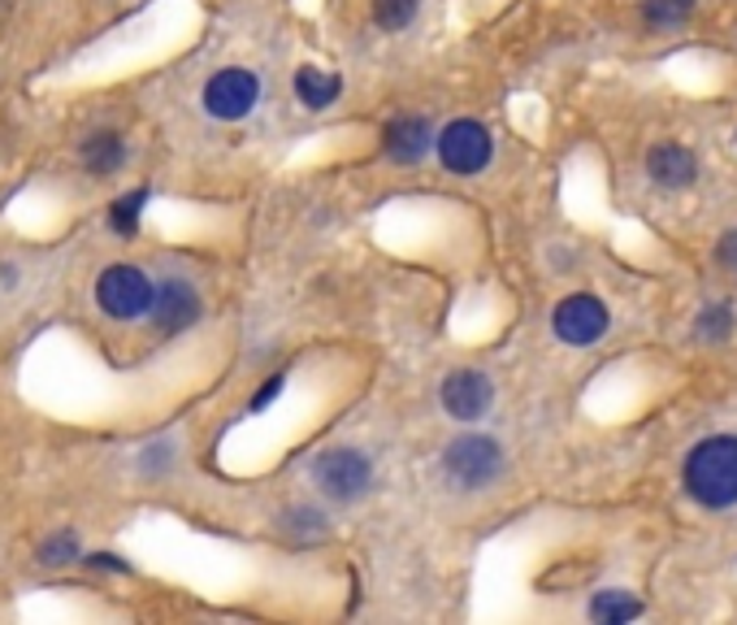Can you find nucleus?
<instances>
[{
	"instance_id": "obj_17",
	"label": "nucleus",
	"mask_w": 737,
	"mask_h": 625,
	"mask_svg": "<svg viewBox=\"0 0 737 625\" xmlns=\"http://www.w3.org/2000/svg\"><path fill=\"white\" fill-rule=\"evenodd\" d=\"M417 4L421 0H373V22L382 31H403V27H412Z\"/></svg>"
},
{
	"instance_id": "obj_15",
	"label": "nucleus",
	"mask_w": 737,
	"mask_h": 625,
	"mask_svg": "<svg viewBox=\"0 0 737 625\" xmlns=\"http://www.w3.org/2000/svg\"><path fill=\"white\" fill-rule=\"evenodd\" d=\"M144 208H147V187H135V192L117 196L109 205V230L122 235V239H131L140 230V222H144Z\"/></svg>"
},
{
	"instance_id": "obj_11",
	"label": "nucleus",
	"mask_w": 737,
	"mask_h": 625,
	"mask_svg": "<svg viewBox=\"0 0 737 625\" xmlns=\"http://www.w3.org/2000/svg\"><path fill=\"white\" fill-rule=\"evenodd\" d=\"M646 174H651V183L677 192V187H689V183L698 178V161H694V153L682 148V144H655V148L646 153Z\"/></svg>"
},
{
	"instance_id": "obj_6",
	"label": "nucleus",
	"mask_w": 737,
	"mask_h": 625,
	"mask_svg": "<svg viewBox=\"0 0 737 625\" xmlns=\"http://www.w3.org/2000/svg\"><path fill=\"white\" fill-rule=\"evenodd\" d=\"M204 113L217 122H244L260 101V79L247 65H226L204 83Z\"/></svg>"
},
{
	"instance_id": "obj_8",
	"label": "nucleus",
	"mask_w": 737,
	"mask_h": 625,
	"mask_svg": "<svg viewBox=\"0 0 737 625\" xmlns=\"http://www.w3.org/2000/svg\"><path fill=\"white\" fill-rule=\"evenodd\" d=\"M204 312V300L199 291L187 283V278H165L161 287H152V305H147V317L161 335H183L192 330Z\"/></svg>"
},
{
	"instance_id": "obj_4",
	"label": "nucleus",
	"mask_w": 737,
	"mask_h": 625,
	"mask_svg": "<svg viewBox=\"0 0 737 625\" xmlns=\"http://www.w3.org/2000/svg\"><path fill=\"white\" fill-rule=\"evenodd\" d=\"M434 148H439V161L451 170V174L473 178V174H482V170L491 165L494 140L482 122H473V117H455V122H447L439 135H434Z\"/></svg>"
},
{
	"instance_id": "obj_7",
	"label": "nucleus",
	"mask_w": 737,
	"mask_h": 625,
	"mask_svg": "<svg viewBox=\"0 0 737 625\" xmlns=\"http://www.w3.org/2000/svg\"><path fill=\"white\" fill-rule=\"evenodd\" d=\"M607 305L598 300V296H586V291H577V296H564L555 312H551V330H555V339L560 344H569V348H590V344H598L603 335H607Z\"/></svg>"
},
{
	"instance_id": "obj_20",
	"label": "nucleus",
	"mask_w": 737,
	"mask_h": 625,
	"mask_svg": "<svg viewBox=\"0 0 737 625\" xmlns=\"http://www.w3.org/2000/svg\"><path fill=\"white\" fill-rule=\"evenodd\" d=\"M283 391H287V378H283V373H274V378H265V387H260V391H256V396H252V413H260V409H269V404H274V400H278V396H283Z\"/></svg>"
},
{
	"instance_id": "obj_21",
	"label": "nucleus",
	"mask_w": 737,
	"mask_h": 625,
	"mask_svg": "<svg viewBox=\"0 0 737 625\" xmlns=\"http://www.w3.org/2000/svg\"><path fill=\"white\" fill-rule=\"evenodd\" d=\"M716 260H720V265H737V230H729V235L716 244Z\"/></svg>"
},
{
	"instance_id": "obj_9",
	"label": "nucleus",
	"mask_w": 737,
	"mask_h": 625,
	"mask_svg": "<svg viewBox=\"0 0 737 625\" xmlns=\"http://www.w3.org/2000/svg\"><path fill=\"white\" fill-rule=\"evenodd\" d=\"M442 413L455 417V421H478L487 417V409L494 404V382L482 369H455L442 378Z\"/></svg>"
},
{
	"instance_id": "obj_2",
	"label": "nucleus",
	"mask_w": 737,
	"mask_h": 625,
	"mask_svg": "<svg viewBox=\"0 0 737 625\" xmlns=\"http://www.w3.org/2000/svg\"><path fill=\"white\" fill-rule=\"evenodd\" d=\"M442 473L460 491H482L503 473V448L491 434H460L442 452Z\"/></svg>"
},
{
	"instance_id": "obj_16",
	"label": "nucleus",
	"mask_w": 737,
	"mask_h": 625,
	"mask_svg": "<svg viewBox=\"0 0 737 625\" xmlns=\"http://www.w3.org/2000/svg\"><path fill=\"white\" fill-rule=\"evenodd\" d=\"M694 4H698V0H642V18H646V27H655V31H673V27L689 22Z\"/></svg>"
},
{
	"instance_id": "obj_13",
	"label": "nucleus",
	"mask_w": 737,
	"mask_h": 625,
	"mask_svg": "<svg viewBox=\"0 0 737 625\" xmlns=\"http://www.w3.org/2000/svg\"><path fill=\"white\" fill-rule=\"evenodd\" d=\"M339 92H344V79H339V74L317 70V65H299V70H295V96H299V104H308V109H330V104L339 101Z\"/></svg>"
},
{
	"instance_id": "obj_1",
	"label": "nucleus",
	"mask_w": 737,
	"mask_h": 625,
	"mask_svg": "<svg viewBox=\"0 0 737 625\" xmlns=\"http://www.w3.org/2000/svg\"><path fill=\"white\" fill-rule=\"evenodd\" d=\"M686 491L703 509L737 504V434H712L686 457Z\"/></svg>"
},
{
	"instance_id": "obj_19",
	"label": "nucleus",
	"mask_w": 737,
	"mask_h": 625,
	"mask_svg": "<svg viewBox=\"0 0 737 625\" xmlns=\"http://www.w3.org/2000/svg\"><path fill=\"white\" fill-rule=\"evenodd\" d=\"M698 335L703 339H729L734 335V309L729 305H707L698 312Z\"/></svg>"
},
{
	"instance_id": "obj_12",
	"label": "nucleus",
	"mask_w": 737,
	"mask_h": 625,
	"mask_svg": "<svg viewBox=\"0 0 737 625\" xmlns=\"http://www.w3.org/2000/svg\"><path fill=\"white\" fill-rule=\"evenodd\" d=\"M79 161H83V170H88L92 178L117 174V170H122V161H126V140H122L117 131H96V135H88V140H83Z\"/></svg>"
},
{
	"instance_id": "obj_22",
	"label": "nucleus",
	"mask_w": 737,
	"mask_h": 625,
	"mask_svg": "<svg viewBox=\"0 0 737 625\" xmlns=\"http://www.w3.org/2000/svg\"><path fill=\"white\" fill-rule=\"evenodd\" d=\"M88 565H92V570H113V573H126V565H122V561H117V556H113V552H92V556H88Z\"/></svg>"
},
{
	"instance_id": "obj_18",
	"label": "nucleus",
	"mask_w": 737,
	"mask_h": 625,
	"mask_svg": "<svg viewBox=\"0 0 737 625\" xmlns=\"http://www.w3.org/2000/svg\"><path fill=\"white\" fill-rule=\"evenodd\" d=\"M40 565H49V570H61V565H70L74 556H79V534H70V530H61V534H52L40 543Z\"/></svg>"
},
{
	"instance_id": "obj_23",
	"label": "nucleus",
	"mask_w": 737,
	"mask_h": 625,
	"mask_svg": "<svg viewBox=\"0 0 737 625\" xmlns=\"http://www.w3.org/2000/svg\"><path fill=\"white\" fill-rule=\"evenodd\" d=\"M18 283V269L13 265H0V287H13Z\"/></svg>"
},
{
	"instance_id": "obj_3",
	"label": "nucleus",
	"mask_w": 737,
	"mask_h": 625,
	"mask_svg": "<svg viewBox=\"0 0 737 625\" xmlns=\"http://www.w3.org/2000/svg\"><path fill=\"white\" fill-rule=\"evenodd\" d=\"M313 482L321 486L326 500L335 504H356L373 486V461L356 448H330L313 461Z\"/></svg>"
},
{
	"instance_id": "obj_14",
	"label": "nucleus",
	"mask_w": 737,
	"mask_h": 625,
	"mask_svg": "<svg viewBox=\"0 0 737 625\" xmlns=\"http://www.w3.org/2000/svg\"><path fill=\"white\" fill-rule=\"evenodd\" d=\"M590 622L598 625H621V622H634L642 617V600H634L629 591H598L594 600H590Z\"/></svg>"
},
{
	"instance_id": "obj_5",
	"label": "nucleus",
	"mask_w": 737,
	"mask_h": 625,
	"mask_svg": "<svg viewBox=\"0 0 737 625\" xmlns=\"http://www.w3.org/2000/svg\"><path fill=\"white\" fill-rule=\"evenodd\" d=\"M152 278L135 265H109L96 278V305L113 321H135L152 305Z\"/></svg>"
},
{
	"instance_id": "obj_10",
	"label": "nucleus",
	"mask_w": 737,
	"mask_h": 625,
	"mask_svg": "<svg viewBox=\"0 0 737 625\" xmlns=\"http://www.w3.org/2000/svg\"><path fill=\"white\" fill-rule=\"evenodd\" d=\"M434 148V131H430V122L426 117H391L387 126H382V153L399 161V165H417V161H426Z\"/></svg>"
}]
</instances>
